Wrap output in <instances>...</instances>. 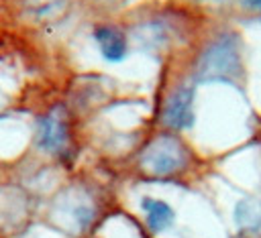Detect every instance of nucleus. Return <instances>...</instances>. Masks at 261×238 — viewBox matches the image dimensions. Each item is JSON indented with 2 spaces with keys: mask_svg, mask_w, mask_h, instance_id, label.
Returning <instances> with one entry per match:
<instances>
[{
  "mask_svg": "<svg viewBox=\"0 0 261 238\" xmlns=\"http://www.w3.org/2000/svg\"><path fill=\"white\" fill-rule=\"evenodd\" d=\"M198 79H232L241 73V57L232 37H222L208 45L198 61Z\"/></svg>",
  "mask_w": 261,
  "mask_h": 238,
  "instance_id": "f257e3e1",
  "label": "nucleus"
},
{
  "mask_svg": "<svg viewBox=\"0 0 261 238\" xmlns=\"http://www.w3.org/2000/svg\"><path fill=\"white\" fill-rule=\"evenodd\" d=\"M188 163V151L171 134H161L155 140L147 144V148L141 155V167L151 175H171L181 171Z\"/></svg>",
  "mask_w": 261,
  "mask_h": 238,
  "instance_id": "f03ea898",
  "label": "nucleus"
},
{
  "mask_svg": "<svg viewBox=\"0 0 261 238\" xmlns=\"http://www.w3.org/2000/svg\"><path fill=\"white\" fill-rule=\"evenodd\" d=\"M163 122L169 128L184 130L194 122V90L190 85H179L165 102Z\"/></svg>",
  "mask_w": 261,
  "mask_h": 238,
  "instance_id": "7ed1b4c3",
  "label": "nucleus"
},
{
  "mask_svg": "<svg viewBox=\"0 0 261 238\" xmlns=\"http://www.w3.org/2000/svg\"><path fill=\"white\" fill-rule=\"evenodd\" d=\"M69 140L67 132V118L61 108H53L45 118L39 122L37 142L47 153H59Z\"/></svg>",
  "mask_w": 261,
  "mask_h": 238,
  "instance_id": "20e7f679",
  "label": "nucleus"
},
{
  "mask_svg": "<svg viewBox=\"0 0 261 238\" xmlns=\"http://www.w3.org/2000/svg\"><path fill=\"white\" fill-rule=\"evenodd\" d=\"M94 39L100 49V55L106 61L118 63L126 57V37L124 33L114 24H96L94 26Z\"/></svg>",
  "mask_w": 261,
  "mask_h": 238,
  "instance_id": "39448f33",
  "label": "nucleus"
},
{
  "mask_svg": "<svg viewBox=\"0 0 261 238\" xmlns=\"http://www.w3.org/2000/svg\"><path fill=\"white\" fill-rule=\"evenodd\" d=\"M141 207H143L145 214H147V226H149V230L155 232V234L167 230V228L173 224V220H175L173 210H171L165 201H161V199L143 197Z\"/></svg>",
  "mask_w": 261,
  "mask_h": 238,
  "instance_id": "423d86ee",
  "label": "nucleus"
},
{
  "mask_svg": "<svg viewBox=\"0 0 261 238\" xmlns=\"http://www.w3.org/2000/svg\"><path fill=\"white\" fill-rule=\"evenodd\" d=\"M234 222L243 230H259L261 228V201L259 199H243L234 207Z\"/></svg>",
  "mask_w": 261,
  "mask_h": 238,
  "instance_id": "0eeeda50",
  "label": "nucleus"
},
{
  "mask_svg": "<svg viewBox=\"0 0 261 238\" xmlns=\"http://www.w3.org/2000/svg\"><path fill=\"white\" fill-rule=\"evenodd\" d=\"M245 4L249 8H255V10H261V0H245Z\"/></svg>",
  "mask_w": 261,
  "mask_h": 238,
  "instance_id": "6e6552de",
  "label": "nucleus"
}]
</instances>
